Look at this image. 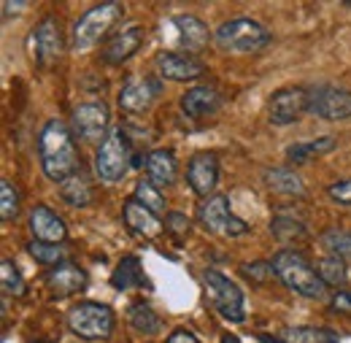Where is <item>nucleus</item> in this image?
I'll list each match as a JSON object with an SVG mask.
<instances>
[{
	"label": "nucleus",
	"instance_id": "f257e3e1",
	"mask_svg": "<svg viewBox=\"0 0 351 343\" xmlns=\"http://www.w3.org/2000/svg\"><path fill=\"white\" fill-rule=\"evenodd\" d=\"M38 157L49 181L62 184L65 178L79 173V149L73 141V130L60 119H49L38 135Z\"/></svg>",
	"mask_w": 351,
	"mask_h": 343
},
{
	"label": "nucleus",
	"instance_id": "f03ea898",
	"mask_svg": "<svg viewBox=\"0 0 351 343\" xmlns=\"http://www.w3.org/2000/svg\"><path fill=\"white\" fill-rule=\"evenodd\" d=\"M273 270H276V279L287 287V289H292V292H298V295H303V298H311V300H324L327 298V284L319 279V273H316V268L313 265H308L303 255H298V252H292V249H281V252H276V257H273Z\"/></svg>",
	"mask_w": 351,
	"mask_h": 343
},
{
	"label": "nucleus",
	"instance_id": "7ed1b4c3",
	"mask_svg": "<svg viewBox=\"0 0 351 343\" xmlns=\"http://www.w3.org/2000/svg\"><path fill=\"white\" fill-rule=\"evenodd\" d=\"M270 30L260 25L257 19H249V16H235V19H227L221 22L214 33V41L221 51L227 54H254V51H263L265 46L270 43Z\"/></svg>",
	"mask_w": 351,
	"mask_h": 343
},
{
	"label": "nucleus",
	"instance_id": "20e7f679",
	"mask_svg": "<svg viewBox=\"0 0 351 343\" xmlns=\"http://www.w3.org/2000/svg\"><path fill=\"white\" fill-rule=\"evenodd\" d=\"M122 16H125V5L122 3H100V5H92L89 11H84L79 16V22L73 25L71 46L76 51H87L92 46H97Z\"/></svg>",
	"mask_w": 351,
	"mask_h": 343
},
{
	"label": "nucleus",
	"instance_id": "39448f33",
	"mask_svg": "<svg viewBox=\"0 0 351 343\" xmlns=\"http://www.w3.org/2000/svg\"><path fill=\"white\" fill-rule=\"evenodd\" d=\"M132 168V146L125 130H111V135L95 152V173L106 184H119Z\"/></svg>",
	"mask_w": 351,
	"mask_h": 343
},
{
	"label": "nucleus",
	"instance_id": "423d86ee",
	"mask_svg": "<svg viewBox=\"0 0 351 343\" xmlns=\"http://www.w3.org/2000/svg\"><path fill=\"white\" fill-rule=\"evenodd\" d=\"M117 316L106 303H79L68 311V327L82 341H108L114 333Z\"/></svg>",
	"mask_w": 351,
	"mask_h": 343
},
{
	"label": "nucleus",
	"instance_id": "0eeeda50",
	"mask_svg": "<svg viewBox=\"0 0 351 343\" xmlns=\"http://www.w3.org/2000/svg\"><path fill=\"white\" fill-rule=\"evenodd\" d=\"M71 130L79 141L100 146L111 135V111L103 100H87L79 103L71 111Z\"/></svg>",
	"mask_w": 351,
	"mask_h": 343
},
{
	"label": "nucleus",
	"instance_id": "6e6552de",
	"mask_svg": "<svg viewBox=\"0 0 351 343\" xmlns=\"http://www.w3.org/2000/svg\"><path fill=\"white\" fill-rule=\"evenodd\" d=\"M203 287H206V295H208L211 305L227 322H243L246 319V300H243V292L235 281L221 276L219 270H206Z\"/></svg>",
	"mask_w": 351,
	"mask_h": 343
},
{
	"label": "nucleus",
	"instance_id": "1a4fd4ad",
	"mask_svg": "<svg viewBox=\"0 0 351 343\" xmlns=\"http://www.w3.org/2000/svg\"><path fill=\"white\" fill-rule=\"evenodd\" d=\"M197 222L214 233V235H224V238H241L249 233V224L243 219L232 214L230 200L224 195H211L206 203H200L197 209Z\"/></svg>",
	"mask_w": 351,
	"mask_h": 343
},
{
	"label": "nucleus",
	"instance_id": "9d476101",
	"mask_svg": "<svg viewBox=\"0 0 351 343\" xmlns=\"http://www.w3.org/2000/svg\"><path fill=\"white\" fill-rule=\"evenodd\" d=\"M308 108H311L308 86H284V89L273 92L270 100H267V117L278 128H287V125L298 122Z\"/></svg>",
	"mask_w": 351,
	"mask_h": 343
},
{
	"label": "nucleus",
	"instance_id": "9b49d317",
	"mask_svg": "<svg viewBox=\"0 0 351 343\" xmlns=\"http://www.w3.org/2000/svg\"><path fill=\"white\" fill-rule=\"evenodd\" d=\"M311 92V114L327 119V122H343L351 119V92L341 86H308Z\"/></svg>",
	"mask_w": 351,
	"mask_h": 343
},
{
	"label": "nucleus",
	"instance_id": "f8f14e48",
	"mask_svg": "<svg viewBox=\"0 0 351 343\" xmlns=\"http://www.w3.org/2000/svg\"><path fill=\"white\" fill-rule=\"evenodd\" d=\"M168 30H173L178 49H181L184 54H192V57H195L197 51H203L208 43L214 41L208 25H206L203 19H197V16H192V14H176V16H171Z\"/></svg>",
	"mask_w": 351,
	"mask_h": 343
},
{
	"label": "nucleus",
	"instance_id": "ddd939ff",
	"mask_svg": "<svg viewBox=\"0 0 351 343\" xmlns=\"http://www.w3.org/2000/svg\"><path fill=\"white\" fill-rule=\"evenodd\" d=\"M30 54H33V62H38L41 68H49L60 60L62 30H60V22L54 16H46L44 22L30 33Z\"/></svg>",
	"mask_w": 351,
	"mask_h": 343
},
{
	"label": "nucleus",
	"instance_id": "4468645a",
	"mask_svg": "<svg viewBox=\"0 0 351 343\" xmlns=\"http://www.w3.org/2000/svg\"><path fill=\"white\" fill-rule=\"evenodd\" d=\"M154 65H157V73L168 82H195L206 76V65L197 57L184 51H160Z\"/></svg>",
	"mask_w": 351,
	"mask_h": 343
},
{
	"label": "nucleus",
	"instance_id": "2eb2a0df",
	"mask_svg": "<svg viewBox=\"0 0 351 343\" xmlns=\"http://www.w3.org/2000/svg\"><path fill=\"white\" fill-rule=\"evenodd\" d=\"M219 181V160L214 152H197L186 163V184L192 187L195 195L208 198L217 189Z\"/></svg>",
	"mask_w": 351,
	"mask_h": 343
},
{
	"label": "nucleus",
	"instance_id": "dca6fc26",
	"mask_svg": "<svg viewBox=\"0 0 351 343\" xmlns=\"http://www.w3.org/2000/svg\"><path fill=\"white\" fill-rule=\"evenodd\" d=\"M162 84L152 76L146 79H132L119 92V108H125L128 114H143L146 108H152V103L160 97Z\"/></svg>",
	"mask_w": 351,
	"mask_h": 343
},
{
	"label": "nucleus",
	"instance_id": "f3484780",
	"mask_svg": "<svg viewBox=\"0 0 351 343\" xmlns=\"http://www.w3.org/2000/svg\"><path fill=\"white\" fill-rule=\"evenodd\" d=\"M122 219H125L128 230H130L132 235H138V238L154 241V238L162 235V219L157 214H152V211H149L143 203H138L135 198L125 200V206H122Z\"/></svg>",
	"mask_w": 351,
	"mask_h": 343
},
{
	"label": "nucleus",
	"instance_id": "a211bd4d",
	"mask_svg": "<svg viewBox=\"0 0 351 343\" xmlns=\"http://www.w3.org/2000/svg\"><path fill=\"white\" fill-rule=\"evenodd\" d=\"M224 97L219 95V89L214 86H192L181 95V111L189 117V119H206V117H214L221 108Z\"/></svg>",
	"mask_w": 351,
	"mask_h": 343
},
{
	"label": "nucleus",
	"instance_id": "6ab92c4d",
	"mask_svg": "<svg viewBox=\"0 0 351 343\" xmlns=\"http://www.w3.org/2000/svg\"><path fill=\"white\" fill-rule=\"evenodd\" d=\"M143 38H146V30L141 25H130L125 27L122 33H117L114 38H108L106 46H103V60L108 65H122L128 62L132 54L143 46Z\"/></svg>",
	"mask_w": 351,
	"mask_h": 343
},
{
	"label": "nucleus",
	"instance_id": "aec40b11",
	"mask_svg": "<svg viewBox=\"0 0 351 343\" xmlns=\"http://www.w3.org/2000/svg\"><path fill=\"white\" fill-rule=\"evenodd\" d=\"M87 281H89L87 273H84L79 265H71V262L54 268V270L46 276V287H49L51 298H57V300H60V298H71V295L87 289Z\"/></svg>",
	"mask_w": 351,
	"mask_h": 343
},
{
	"label": "nucleus",
	"instance_id": "412c9836",
	"mask_svg": "<svg viewBox=\"0 0 351 343\" xmlns=\"http://www.w3.org/2000/svg\"><path fill=\"white\" fill-rule=\"evenodd\" d=\"M30 233H33L36 241H44V244H65V238H68L65 222L49 206L30 209Z\"/></svg>",
	"mask_w": 351,
	"mask_h": 343
},
{
	"label": "nucleus",
	"instance_id": "4be33fe9",
	"mask_svg": "<svg viewBox=\"0 0 351 343\" xmlns=\"http://www.w3.org/2000/svg\"><path fill=\"white\" fill-rule=\"evenodd\" d=\"M143 168H146V178L160 189L173 187L178 178V160L171 149H152L143 160Z\"/></svg>",
	"mask_w": 351,
	"mask_h": 343
},
{
	"label": "nucleus",
	"instance_id": "5701e85b",
	"mask_svg": "<svg viewBox=\"0 0 351 343\" xmlns=\"http://www.w3.org/2000/svg\"><path fill=\"white\" fill-rule=\"evenodd\" d=\"M263 178L270 192H278V195H287V198H306L303 178L289 168H270V171H265Z\"/></svg>",
	"mask_w": 351,
	"mask_h": 343
},
{
	"label": "nucleus",
	"instance_id": "b1692460",
	"mask_svg": "<svg viewBox=\"0 0 351 343\" xmlns=\"http://www.w3.org/2000/svg\"><path fill=\"white\" fill-rule=\"evenodd\" d=\"M335 146H338V141H335L332 135H324V138H316V141H308V143H292V146L287 149V163L303 165V163H311V160H316V157L330 154Z\"/></svg>",
	"mask_w": 351,
	"mask_h": 343
},
{
	"label": "nucleus",
	"instance_id": "393cba45",
	"mask_svg": "<svg viewBox=\"0 0 351 343\" xmlns=\"http://www.w3.org/2000/svg\"><path fill=\"white\" fill-rule=\"evenodd\" d=\"M146 279H143V265L135 255H128V257L119 259L114 276H111V287L114 289H132V287H141Z\"/></svg>",
	"mask_w": 351,
	"mask_h": 343
},
{
	"label": "nucleus",
	"instance_id": "a878e982",
	"mask_svg": "<svg viewBox=\"0 0 351 343\" xmlns=\"http://www.w3.org/2000/svg\"><path fill=\"white\" fill-rule=\"evenodd\" d=\"M128 322H130L132 330H135V333H141V335H157V333H160V327H162V322H160L157 311L143 300L130 305V311H128Z\"/></svg>",
	"mask_w": 351,
	"mask_h": 343
},
{
	"label": "nucleus",
	"instance_id": "bb28decb",
	"mask_svg": "<svg viewBox=\"0 0 351 343\" xmlns=\"http://www.w3.org/2000/svg\"><path fill=\"white\" fill-rule=\"evenodd\" d=\"M60 198L73 209H84L92 203V187L82 173H76V176H71L60 184Z\"/></svg>",
	"mask_w": 351,
	"mask_h": 343
},
{
	"label": "nucleus",
	"instance_id": "cd10ccee",
	"mask_svg": "<svg viewBox=\"0 0 351 343\" xmlns=\"http://www.w3.org/2000/svg\"><path fill=\"white\" fill-rule=\"evenodd\" d=\"M316 273H319V279L327 284V287H343L346 284V262L341 257H335V255H327V257H319L316 259Z\"/></svg>",
	"mask_w": 351,
	"mask_h": 343
},
{
	"label": "nucleus",
	"instance_id": "c85d7f7f",
	"mask_svg": "<svg viewBox=\"0 0 351 343\" xmlns=\"http://www.w3.org/2000/svg\"><path fill=\"white\" fill-rule=\"evenodd\" d=\"M132 198H135L138 203H143L152 214H157V216L165 214V195H162V189H160V187H154L149 178H141V181L135 184Z\"/></svg>",
	"mask_w": 351,
	"mask_h": 343
},
{
	"label": "nucleus",
	"instance_id": "c756f323",
	"mask_svg": "<svg viewBox=\"0 0 351 343\" xmlns=\"http://www.w3.org/2000/svg\"><path fill=\"white\" fill-rule=\"evenodd\" d=\"M281 341L284 343H330L338 341V335L332 330H324V327H287L281 333Z\"/></svg>",
	"mask_w": 351,
	"mask_h": 343
},
{
	"label": "nucleus",
	"instance_id": "7c9ffc66",
	"mask_svg": "<svg viewBox=\"0 0 351 343\" xmlns=\"http://www.w3.org/2000/svg\"><path fill=\"white\" fill-rule=\"evenodd\" d=\"M27 255L36 262H41V265H49V268L65 265V257H68L62 244H44V241H30L27 244Z\"/></svg>",
	"mask_w": 351,
	"mask_h": 343
},
{
	"label": "nucleus",
	"instance_id": "2f4dec72",
	"mask_svg": "<svg viewBox=\"0 0 351 343\" xmlns=\"http://www.w3.org/2000/svg\"><path fill=\"white\" fill-rule=\"evenodd\" d=\"M270 233L281 241V244H295V241H303L306 238V227L289 216H276L270 222Z\"/></svg>",
	"mask_w": 351,
	"mask_h": 343
},
{
	"label": "nucleus",
	"instance_id": "473e14b6",
	"mask_svg": "<svg viewBox=\"0 0 351 343\" xmlns=\"http://www.w3.org/2000/svg\"><path fill=\"white\" fill-rule=\"evenodd\" d=\"M0 284H3L5 295H14V298L25 295V281H22V276H19V270H16V265L11 259L0 262Z\"/></svg>",
	"mask_w": 351,
	"mask_h": 343
},
{
	"label": "nucleus",
	"instance_id": "72a5a7b5",
	"mask_svg": "<svg viewBox=\"0 0 351 343\" xmlns=\"http://www.w3.org/2000/svg\"><path fill=\"white\" fill-rule=\"evenodd\" d=\"M0 216L3 222H11L19 216V192L11 181H0Z\"/></svg>",
	"mask_w": 351,
	"mask_h": 343
},
{
	"label": "nucleus",
	"instance_id": "f704fd0d",
	"mask_svg": "<svg viewBox=\"0 0 351 343\" xmlns=\"http://www.w3.org/2000/svg\"><path fill=\"white\" fill-rule=\"evenodd\" d=\"M322 244H324V249H327L330 255L341 257L343 262H346V259H351V233L332 230V233H327V235L322 238Z\"/></svg>",
	"mask_w": 351,
	"mask_h": 343
},
{
	"label": "nucleus",
	"instance_id": "c9c22d12",
	"mask_svg": "<svg viewBox=\"0 0 351 343\" xmlns=\"http://www.w3.org/2000/svg\"><path fill=\"white\" fill-rule=\"evenodd\" d=\"M241 276H243L246 281L263 287V284L276 279V270H273V262H252V265L246 262V265H241Z\"/></svg>",
	"mask_w": 351,
	"mask_h": 343
},
{
	"label": "nucleus",
	"instance_id": "e433bc0d",
	"mask_svg": "<svg viewBox=\"0 0 351 343\" xmlns=\"http://www.w3.org/2000/svg\"><path fill=\"white\" fill-rule=\"evenodd\" d=\"M327 195L335 200V203H341V206H351V181H335V184H330L327 187Z\"/></svg>",
	"mask_w": 351,
	"mask_h": 343
},
{
	"label": "nucleus",
	"instance_id": "4c0bfd02",
	"mask_svg": "<svg viewBox=\"0 0 351 343\" xmlns=\"http://www.w3.org/2000/svg\"><path fill=\"white\" fill-rule=\"evenodd\" d=\"M330 311H335V314H351V289H338L330 298Z\"/></svg>",
	"mask_w": 351,
	"mask_h": 343
},
{
	"label": "nucleus",
	"instance_id": "58836bf2",
	"mask_svg": "<svg viewBox=\"0 0 351 343\" xmlns=\"http://www.w3.org/2000/svg\"><path fill=\"white\" fill-rule=\"evenodd\" d=\"M165 227L176 233V235H186L189 233V219L184 214H178V211H171V214L165 216Z\"/></svg>",
	"mask_w": 351,
	"mask_h": 343
},
{
	"label": "nucleus",
	"instance_id": "ea45409f",
	"mask_svg": "<svg viewBox=\"0 0 351 343\" xmlns=\"http://www.w3.org/2000/svg\"><path fill=\"white\" fill-rule=\"evenodd\" d=\"M165 343H200V341H197V335L189 333V330H173Z\"/></svg>",
	"mask_w": 351,
	"mask_h": 343
},
{
	"label": "nucleus",
	"instance_id": "a19ab883",
	"mask_svg": "<svg viewBox=\"0 0 351 343\" xmlns=\"http://www.w3.org/2000/svg\"><path fill=\"white\" fill-rule=\"evenodd\" d=\"M25 8H27V3H25V0H14V3H11V0H5V3H3V16H5V19H11V14H22Z\"/></svg>",
	"mask_w": 351,
	"mask_h": 343
},
{
	"label": "nucleus",
	"instance_id": "79ce46f5",
	"mask_svg": "<svg viewBox=\"0 0 351 343\" xmlns=\"http://www.w3.org/2000/svg\"><path fill=\"white\" fill-rule=\"evenodd\" d=\"M257 341L260 343H284L281 338H273V335H257Z\"/></svg>",
	"mask_w": 351,
	"mask_h": 343
},
{
	"label": "nucleus",
	"instance_id": "37998d69",
	"mask_svg": "<svg viewBox=\"0 0 351 343\" xmlns=\"http://www.w3.org/2000/svg\"><path fill=\"white\" fill-rule=\"evenodd\" d=\"M221 343H241V341H238L235 335H230V333H224V335H221Z\"/></svg>",
	"mask_w": 351,
	"mask_h": 343
},
{
	"label": "nucleus",
	"instance_id": "c03bdc74",
	"mask_svg": "<svg viewBox=\"0 0 351 343\" xmlns=\"http://www.w3.org/2000/svg\"><path fill=\"white\" fill-rule=\"evenodd\" d=\"M330 343H338V341H330Z\"/></svg>",
	"mask_w": 351,
	"mask_h": 343
}]
</instances>
